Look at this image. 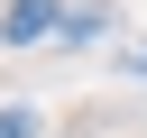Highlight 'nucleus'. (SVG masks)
I'll list each match as a JSON object with an SVG mask.
<instances>
[{
	"instance_id": "f257e3e1",
	"label": "nucleus",
	"mask_w": 147,
	"mask_h": 138,
	"mask_svg": "<svg viewBox=\"0 0 147 138\" xmlns=\"http://www.w3.org/2000/svg\"><path fill=\"white\" fill-rule=\"evenodd\" d=\"M46 28H55V0H9V18H0V37H9V46L46 37Z\"/></svg>"
},
{
	"instance_id": "f03ea898",
	"label": "nucleus",
	"mask_w": 147,
	"mask_h": 138,
	"mask_svg": "<svg viewBox=\"0 0 147 138\" xmlns=\"http://www.w3.org/2000/svg\"><path fill=\"white\" fill-rule=\"evenodd\" d=\"M0 138H37V120L28 110H0Z\"/></svg>"
}]
</instances>
